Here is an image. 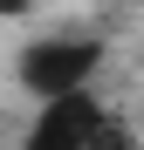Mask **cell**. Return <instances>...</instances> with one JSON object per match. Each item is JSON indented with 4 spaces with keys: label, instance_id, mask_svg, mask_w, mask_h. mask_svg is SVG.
Returning a JSON list of instances; mask_svg holds the SVG:
<instances>
[{
    "label": "cell",
    "instance_id": "obj_2",
    "mask_svg": "<svg viewBox=\"0 0 144 150\" xmlns=\"http://www.w3.org/2000/svg\"><path fill=\"white\" fill-rule=\"evenodd\" d=\"M103 116H110V109L96 103V89L55 96V103H41V116H34V130H28L21 150H89V137H96Z\"/></svg>",
    "mask_w": 144,
    "mask_h": 150
},
{
    "label": "cell",
    "instance_id": "obj_1",
    "mask_svg": "<svg viewBox=\"0 0 144 150\" xmlns=\"http://www.w3.org/2000/svg\"><path fill=\"white\" fill-rule=\"evenodd\" d=\"M96 68H103V41L96 34H41V41L21 48V82H28L41 103L89 89Z\"/></svg>",
    "mask_w": 144,
    "mask_h": 150
},
{
    "label": "cell",
    "instance_id": "obj_3",
    "mask_svg": "<svg viewBox=\"0 0 144 150\" xmlns=\"http://www.w3.org/2000/svg\"><path fill=\"white\" fill-rule=\"evenodd\" d=\"M89 150H137V137H130L124 116H103V123H96V137H89Z\"/></svg>",
    "mask_w": 144,
    "mask_h": 150
},
{
    "label": "cell",
    "instance_id": "obj_4",
    "mask_svg": "<svg viewBox=\"0 0 144 150\" xmlns=\"http://www.w3.org/2000/svg\"><path fill=\"white\" fill-rule=\"evenodd\" d=\"M21 7H28V0H0V14H21Z\"/></svg>",
    "mask_w": 144,
    "mask_h": 150
}]
</instances>
